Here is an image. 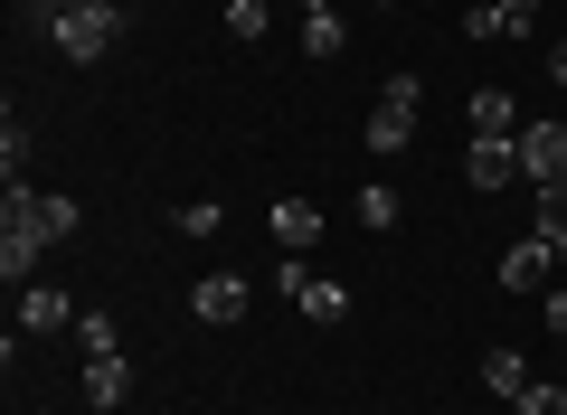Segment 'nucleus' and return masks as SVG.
Listing matches in <instances>:
<instances>
[{"label":"nucleus","instance_id":"nucleus-24","mask_svg":"<svg viewBox=\"0 0 567 415\" xmlns=\"http://www.w3.org/2000/svg\"><path fill=\"white\" fill-rule=\"evenodd\" d=\"M58 10H95V0H29V29H39V20H58Z\"/></svg>","mask_w":567,"mask_h":415},{"label":"nucleus","instance_id":"nucleus-14","mask_svg":"<svg viewBox=\"0 0 567 415\" xmlns=\"http://www.w3.org/2000/svg\"><path fill=\"white\" fill-rule=\"evenodd\" d=\"M341 10H303V58H341Z\"/></svg>","mask_w":567,"mask_h":415},{"label":"nucleus","instance_id":"nucleus-12","mask_svg":"<svg viewBox=\"0 0 567 415\" xmlns=\"http://www.w3.org/2000/svg\"><path fill=\"white\" fill-rule=\"evenodd\" d=\"M464 123H473V133H520V95H511V85H473Z\"/></svg>","mask_w":567,"mask_h":415},{"label":"nucleus","instance_id":"nucleus-27","mask_svg":"<svg viewBox=\"0 0 567 415\" xmlns=\"http://www.w3.org/2000/svg\"><path fill=\"white\" fill-rule=\"evenodd\" d=\"M548 76H558V85H567V39H558V48H548Z\"/></svg>","mask_w":567,"mask_h":415},{"label":"nucleus","instance_id":"nucleus-3","mask_svg":"<svg viewBox=\"0 0 567 415\" xmlns=\"http://www.w3.org/2000/svg\"><path fill=\"white\" fill-rule=\"evenodd\" d=\"M39 29H48V48H58V58L95 66V58H114V39H123V10H114V0H95V10H58V20H39Z\"/></svg>","mask_w":567,"mask_h":415},{"label":"nucleus","instance_id":"nucleus-17","mask_svg":"<svg viewBox=\"0 0 567 415\" xmlns=\"http://www.w3.org/2000/svg\"><path fill=\"white\" fill-rule=\"evenodd\" d=\"M360 227H369V237L398 227V189H388V179H369V189H360Z\"/></svg>","mask_w":567,"mask_h":415},{"label":"nucleus","instance_id":"nucleus-13","mask_svg":"<svg viewBox=\"0 0 567 415\" xmlns=\"http://www.w3.org/2000/svg\"><path fill=\"white\" fill-rule=\"evenodd\" d=\"M483 387H492V396L511 406V396L529 387V359H520V350H483Z\"/></svg>","mask_w":567,"mask_h":415},{"label":"nucleus","instance_id":"nucleus-5","mask_svg":"<svg viewBox=\"0 0 567 415\" xmlns=\"http://www.w3.org/2000/svg\"><path fill=\"white\" fill-rule=\"evenodd\" d=\"M189 312H199L208 331H237V321H246V274H227V264L199 274V283H189Z\"/></svg>","mask_w":567,"mask_h":415},{"label":"nucleus","instance_id":"nucleus-16","mask_svg":"<svg viewBox=\"0 0 567 415\" xmlns=\"http://www.w3.org/2000/svg\"><path fill=\"white\" fill-rule=\"evenodd\" d=\"M464 29H473V39H529V29L511 20L502 0H473V10H464Z\"/></svg>","mask_w":567,"mask_h":415},{"label":"nucleus","instance_id":"nucleus-10","mask_svg":"<svg viewBox=\"0 0 567 415\" xmlns=\"http://www.w3.org/2000/svg\"><path fill=\"white\" fill-rule=\"evenodd\" d=\"M548 274H558V246H548V237H520V246L502 256V283H511V293H539Z\"/></svg>","mask_w":567,"mask_h":415},{"label":"nucleus","instance_id":"nucleus-22","mask_svg":"<svg viewBox=\"0 0 567 415\" xmlns=\"http://www.w3.org/2000/svg\"><path fill=\"white\" fill-rule=\"evenodd\" d=\"M218 227H227L218 198H189V208H181V237H218Z\"/></svg>","mask_w":567,"mask_h":415},{"label":"nucleus","instance_id":"nucleus-9","mask_svg":"<svg viewBox=\"0 0 567 415\" xmlns=\"http://www.w3.org/2000/svg\"><path fill=\"white\" fill-rule=\"evenodd\" d=\"M85 406H104V415H123V406H133V369H123V350L85 359Z\"/></svg>","mask_w":567,"mask_h":415},{"label":"nucleus","instance_id":"nucleus-6","mask_svg":"<svg viewBox=\"0 0 567 415\" xmlns=\"http://www.w3.org/2000/svg\"><path fill=\"white\" fill-rule=\"evenodd\" d=\"M464 179H473V189H511V179H520V142H511V133H473Z\"/></svg>","mask_w":567,"mask_h":415},{"label":"nucleus","instance_id":"nucleus-26","mask_svg":"<svg viewBox=\"0 0 567 415\" xmlns=\"http://www.w3.org/2000/svg\"><path fill=\"white\" fill-rule=\"evenodd\" d=\"M502 10H511V20H520V29H539V0H502Z\"/></svg>","mask_w":567,"mask_h":415},{"label":"nucleus","instance_id":"nucleus-15","mask_svg":"<svg viewBox=\"0 0 567 415\" xmlns=\"http://www.w3.org/2000/svg\"><path fill=\"white\" fill-rule=\"evenodd\" d=\"M529 237H548L567 256V179H548V189H539V227H529Z\"/></svg>","mask_w":567,"mask_h":415},{"label":"nucleus","instance_id":"nucleus-23","mask_svg":"<svg viewBox=\"0 0 567 415\" xmlns=\"http://www.w3.org/2000/svg\"><path fill=\"white\" fill-rule=\"evenodd\" d=\"M0 170H10V179H20V170H29V133H20V114L0 123Z\"/></svg>","mask_w":567,"mask_h":415},{"label":"nucleus","instance_id":"nucleus-28","mask_svg":"<svg viewBox=\"0 0 567 415\" xmlns=\"http://www.w3.org/2000/svg\"><path fill=\"white\" fill-rule=\"evenodd\" d=\"M293 10H331V0H293Z\"/></svg>","mask_w":567,"mask_h":415},{"label":"nucleus","instance_id":"nucleus-18","mask_svg":"<svg viewBox=\"0 0 567 415\" xmlns=\"http://www.w3.org/2000/svg\"><path fill=\"white\" fill-rule=\"evenodd\" d=\"M76 350H85V359H104V350H123V331H114V312H85V321H76Z\"/></svg>","mask_w":567,"mask_h":415},{"label":"nucleus","instance_id":"nucleus-1","mask_svg":"<svg viewBox=\"0 0 567 415\" xmlns=\"http://www.w3.org/2000/svg\"><path fill=\"white\" fill-rule=\"evenodd\" d=\"M48 218H39V189L29 179H10V198H0V274L10 283H39V256H48Z\"/></svg>","mask_w":567,"mask_h":415},{"label":"nucleus","instance_id":"nucleus-20","mask_svg":"<svg viewBox=\"0 0 567 415\" xmlns=\"http://www.w3.org/2000/svg\"><path fill=\"white\" fill-rule=\"evenodd\" d=\"M39 218H48V237H76L85 208H76V198H58V189H39Z\"/></svg>","mask_w":567,"mask_h":415},{"label":"nucleus","instance_id":"nucleus-7","mask_svg":"<svg viewBox=\"0 0 567 415\" xmlns=\"http://www.w3.org/2000/svg\"><path fill=\"white\" fill-rule=\"evenodd\" d=\"M76 302H66V283H20V331H39V340H58V331H76Z\"/></svg>","mask_w":567,"mask_h":415},{"label":"nucleus","instance_id":"nucleus-19","mask_svg":"<svg viewBox=\"0 0 567 415\" xmlns=\"http://www.w3.org/2000/svg\"><path fill=\"white\" fill-rule=\"evenodd\" d=\"M511 415H567V387H548V377H529V387L511 396Z\"/></svg>","mask_w":567,"mask_h":415},{"label":"nucleus","instance_id":"nucleus-4","mask_svg":"<svg viewBox=\"0 0 567 415\" xmlns=\"http://www.w3.org/2000/svg\"><path fill=\"white\" fill-rule=\"evenodd\" d=\"M520 179L529 189H548V179H567V123H520Z\"/></svg>","mask_w":567,"mask_h":415},{"label":"nucleus","instance_id":"nucleus-8","mask_svg":"<svg viewBox=\"0 0 567 415\" xmlns=\"http://www.w3.org/2000/svg\"><path fill=\"white\" fill-rule=\"evenodd\" d=\"M284 293H293V312H303V321H341V312H350V293H341V283H322L303 256L284 264Z\"/></svg>","mask_w":567,"mask_h":415},{"label":"nucleus","instance_id":"nucleus-25","mask_svg":"<svg viewBox=\"0 0 567 415\" xmlns=\"http://www.w3.org/2000/svg\"><path fill=\"white\" fill-rule=\"evenodd\" d=\"M548 331L567 340V283H558V293H548Z\"/></svg>","mask_w":567,"mask_h":415},{"label":"nucleus","instance_id":"nucleus-21","mask_svg":"<svg viewBox=\"0 0 567 415\" xmlns=\"http://www.w3.org/2000/svg\"><path fill=\"white\" fill-rule=\"evenodd\" d=\"M227 39H246V48L265 39V0H227Z\"/></svg>","mask_w":567,"mask_h":415},{"label":"nucleus","instance_id":"nucleus-11","mask_svg":"<svg viewBox=\"0 0 567 415\" xmlns=\"http://www.w3.org/2000/svg\"><path fill=\"white\" fill-rule=\"evenodd\" d=\"M312 237H322V208L312 198H275V246L284 256H312Z\"/></svg>","mask_w":567,"mask_h":415},{"label":"nucleus","instance_id":"nucleus-29","mask_svg":"<svg viewBox=\"0 0 567 415\" xmlns=\"http://www.w3.org/2000/svg\"><path fill=\"white\" fill-rule=\"evenodd\" d=\"M123 415H133V406H123Z\"/></svg>","mask_w":567,"mask_h":415},{"label":"nucleus","instance_id":"nucleus-2","mask_svg":"<svg viewBox=\"0 0 567 415\" xmlns=\"http://www.w3.org/2000/svg\"><path fill=\"white\" fill-rule=\"evenodd\" d=\"M416 104H425V76H406V66H398V76H388L379 85V104H369V152H379V160H398L406 152V142H416Z\"/></svg>","mask_w":567,"mask_h":415}]
</instances>
